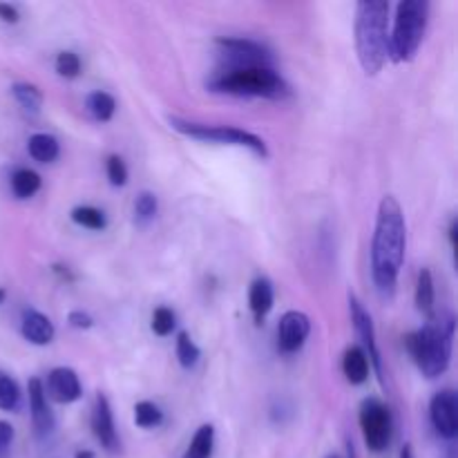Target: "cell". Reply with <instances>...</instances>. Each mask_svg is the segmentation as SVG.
Returning <instances> with one entry per match:
<instances>
[{"label": "cell", "mask_w": 458, "mask_h": 458, "mask_svg": "<svg viewBox=\"0 0 458 458\" xmlns=\"http://www.w3.org/2000/svg\"><path fill=\"white\" fill-rule=\"evenodd\" d=\"M70 217L76 226L88 228V231H103L107 226L106 213L101 208H94V206H76Z\"/></svg>", "instance_id": "cb8c5ba5"}, {"label": "cell", "mask_w": 458, "mask_h": 458, "mask_svg": "<svg viewBox=\"0 0 458 458\" xmlns=\"http://www.w3.org/2000/svg\"><path fill=\"white\" fill-rule=\"evenodd\" d=\"M349 311H352L353 329H356L358 338H360L362 344H365L367 358L371 360V365H374V369H376V374H378L380 383H383V358H380L378 343H376L374 320H371L369 311L362 307V302L353 293H349Z\"/></svg>", "instance_id": "30bf717a"}, {"label": "cell", "mask_w": 458, "mask_h": 458, "mask_svg": "<svg viewBox=\"0 0 458 458\" xmlns=\"http://www.w3.org/2000/svg\"><path fill=\"white\" fill-rule=\"evenodd\" d=\"M40 191V174L31 168H18L12 174V192L18 199H30Z\"/></svg>", "instance_id": "7402d4cb"}, {"label": "cell", "mask_w": 458, "mask_h": 458, "mask_svg": "<svg viewBox=\"0 0 458 458\" xmlns=\"http://www.w3.org/2000/svg\"><path fill=\"white\" fill-rule=\"evenodd\" d=\"M199 356H201L199 347L192 343V338L186 334V331H182V334L177 335V358L179 362H182V367L191 369V367H195L197 362H199Z\"/></svg>", "instance_id": "83f0119b"}, {"label": "cell", "mask_w": 458, "mask_h": 458, "mask_svg": "<svg viewBox=\"0 0 458 458\" xmlns=\"http://www.w3.org/2000/svg\"><path fill=\"white\" fill-rule=\"evenodd\" d=\"M452 343H454V318H429L423 329L414 331L405 338V347L414 358L420 374L428 378H438L447 371L452 360Z\"/></svg>", "instance_id": "277c9868"}, {"label": "cell", "mask_w": 458, "mask_h": 458, "mask_svg": "<svg viewBox=\"0 0 458 458\" xmlns=\"http://www.w3.org/2000/svg\"><path fill=\"white\" fill-rule=\"evenodd\" d=\"M329 458H340V456H335V454H334V456H329Z\"/></svg>", "instance_id": "f35d334b"}, {"label": "cell", "mask_w": 458, "mask_h": 458, "mask_svg": "<svg viewBox=\"0 0 458 458\" xmlns=\"http://www.w3.org/2000/svg\"><path fill=\"white\" fill-rule=\"evenodd\" d=\"M407 224L401 204L394 195H385L376 215L374 240H371V277L383 298L396 293L401 268L405 264Z\"/></svg>", "instance_id": "6da1fadb"}, {"label": "cell", "mask_w": 458, "mask_h": 458, "mask_svg": "<svg viewBox=\"0 0 458 458\" xmlns=\"http://www.w3.org/2000/svg\"><path fill=\"white\" fill-rule=\"evenodd\" d=\"M217 47L222 49L228 65H271V54L262 43L250 38H217Z\"/></svg>", "instance_id": "ba28073f"}, {"label": "cell", "mask_w": 458, "mask_h": 458, "mask_svg": "<svg viewBox=\"0 0 458 458\" xmlns=\"http://www.w3.org/2000/svg\"><path fill=\"white\" fill-rule=\"evenodd\" d=\"M134 423L141 429H155L164 423V411L150 401H141L134 405Z\"/></svg>", "instance_id": "d4e9b609"}, {"label": "cell", "mask_w": 458, "mask_h": 458, "mask_svg": "<svg viewBox=\"0 0 458 458\" xmlns=\"http://www.w3.org/2000/svg\"><path fill=\"white\" fill-rule=\"evenodd\" d=\"M21 405V387L9 374L0 371V410L16 411Z\"/></svg>", "instance_id": "484cf974"}, {"label": "cell", "mask_w": 458, "mask_h": 458, "mask_svg": "<svg viewBox=\"0 0 458 458\" xmlns=\"http://www.w3.org/2000/svg\"><path fill=\"white\" fill-rule=\"evenodd\" d=\"M273 302H276L273 284L267 277H258L249 289V307L250 311H253V316L258 318V320H262V318L268 316V311L273 309Z\"/></svg>", "instance_id": "e0dca14e"}, {"label": "cell", "mask_w": 458, "mask_h": 458, "mask_svg": "<svg viewBox=\"0 0 458 458\" xmlns=\"http://www.w3.org/2000/svg\"><path fill=\"white\" fill-rule=\"evenodd\" d=\"M311 334V320L302 311H286L277 327V347L282 353H298Z\"/></svg>", "instance_id": "8fae6325"}, {"label": "cell", "mask_w": 458, "mask_h": 458, "mask_svg": "<svg viewBox=\"0 0 458 458\" xmlns=\"http://www.w3.org/2000/svg\"><path fill=\"white\" fill-rule=\"evenodd\" d=\"M54 67H56L58 76H63V79H76V76L81 74L79 54L61 52L56 56V63H54Z\"/></svg>", "instance_id": "f546056e"}, {"label": "cell", "mask_w": 458, "mask_h": 458, "mask_svg": "<svg viewBox=\"0 0 458 458\" xmlns=\"http://www.w3.org/2000/svg\"><path fill=\"white\" fill-rule=\"evenodd\" d=\"M358 423H360L362 438L365 445L371 452H385L392 443L394 434V420L392 411L378 398H365L360 405V414H358Z\"/></svg>", "instance_id": "52a82bcc"}, {"label": "cell", "mask_w": 458, "mask_h": 458, "mask_svg": "<svg viewBox=\"0 0 458 458\" xmlns=\"http://www.w3.org/2000/svg\"><path fill=\"white\" fill-rule=\"evenodd\" d=\"M0 21L9 22V25H16V22L21 21V12H18L13 4L0 3Z\"/></svg>", "instance_id": "836d02e7"}, {"label": "cell", "mask_w": 458, "mask_h": 458, "mask_svg": "<svg viewBox=\"0 0 458 458\" xmlns=\"http://www.w3.org/2000/svg\"><path fill=\"white\" fill-rule=\"evenodd\" d=\"M174 327H177V316H174L173 309L168 307L155 309V313H152V331H155L157 335L165 338V335L173 334Z\"/></svg>", "instance_id": "f1b7e54d"}, {"label": "cell", "mask_w": 458, "mask_h": 458, "mask_svg": "<svg viewBox=\"0 0 458 458\" xmlns=\"http://www.w3.org/2000/svg\"><path fill=\"white\" fill-rule=\"evenodd\" d=\"M27 150H30V157L38 164H52V161L58 159V152H61V146H58L56 139L47 132H36L31 134L30 141H27Z\"/></svg>", "instance_id": "ac0fdd59"}, {"label": "cell", "mask_w": 458, "mask_h": 458, "mask_svg": "<svg viewBox=\"0 0 458 458\" xmlns=\"http://www.w3.org/2000/svg\"><path fill=\"white\" fill-rule=\"evenodd\" d=\"M85 107H88V112L92 114V119L106 123V121H110L112 116H114L116 101L112 94L97 89V92L88 94V98H85Z\"/></svg>", "instance_id": "603a6c76"}, {"label": "cell", "mask_w": 458, "mask_h": 458, "mask_svg": "<svg viewBox=\"0 0 458 458\" xmlns=\"http://www.w3.org/2000/svg\"><path fill=\"white\" fill-rule=\"evenodd\" d=\"M107 179H110L112 186L121 188L128 183V168H125V161L119 155L107 157Z\"/></svg>", "instance_id": "4dcf8cb0"}, {"label": "cell", "mask_w": 458, "mask_h": 458, "mask_svg": "<svg viewBox=\"0 0 458 458\" xmlns=\"http://www.w3.org/2000/svg\"><path fill=\"white\" fill-rule=\"evenodd\" d=\"M168 123L170 128L186 134V137L191 139H199V141H210V143H224V146H242V148H249L250 152H255V155L262 157V159H267L268 157V148L262 137L249 132V130L235 128V125H206V123H195V121L179 119V116H170Z\"/></svg>", "instance_id": "8992f818"}, {"label": "cell", "mask_w": 458, "mask_h": 458, "mask_svg": "<svg viewBox=\"0 0 458 458\" xmlns=\"http://www.w3.org/2000/svg\"><path fill=\"white\" fill-rule=\"evenodd\" d=\"M67 322H70L74 329H89V327L94 325L92 316H89V313H85V311H72L70 316H67Z\"/></svg>", "instance_id": "d6a6232c"}, {"label": "cell", "mask_w": 458, "mask_h": 458, "mask_svg": "<svg viewBox=\"0 0 458 458\" xmlns=\"http://www.w3.org/2000/svg\"><path fill=\"white\" fill-rule=\"evenodd\" d=\"M27 394H30V411H31V423H34L36 434L40 438L49 437L56 428V419L54 411L47 403V394H45V385L40 378H31L27 385Z\"/></svg>", "instance_id": "4fadbf2b"}, {"label": "cell", "mask_w": 458, "mask_h": 458, "mask_svg": "<svg viewBox=\"0 0 458 458\" xmlns=\"http://www.w3.org/2000/svg\"><path fill=\"white\" fill-rule=\"evenodd\" d=\"M92 432H94V438H97L98 445H101L103 450L112 452V454L121 450L119 434H116V428H114V414H112L110 401H107L106 394H98L97 401H94Z\"/></svg>", "instance_id": "7c38bea8"}, {"label": "cell", "mask_w": 458, "mask_h": 458, "mask_svg": "<svg viewBox=\"0 0 458 458\" xmlns=\"http://www.w3.org/2000/svg\"><path fill=\"white\" fill-rule=\"evenodd\" d=\"M74 458H97V456H94L92 452L85 450V452H76V456H74Z\"/></svg>", "instance_id": "8d00e7d4"}, {"label": "cell", "mask_w": 458, "mask_h": 458, "mask_svg": "<svg viewBox=\"0 0 458 458\" xmlns=\"http://www.w3.org/2000/svg\"><path fill=\"white\" fill-rule=\"evenodd\" d=\"M208 89L231 97H258L282 101L291 94L289 83L273 65H224L208 79Z\"/></svg>", "instance_id": "3957f363"}, {"label": "cell", "mask_w": 458, "mask_h": 458, "mask_svg": "<svg viewBox=\"0 0 458 458\" xmlns=\"http://www.w3.org/2000/svg\"><path fill=\"white\" fill-rule=\"evenodd\" d=\"M401 458H414V450H411V445H405V447H403Z\"/></svg>", "instance_id": "d590c367"}, {"label": "cell", "mask_w": 458, "mask_h": 458, "mask_svg": "<svg viewBox=\"0 0 458 458\" xmlns=\"http://www.w3.org/2000/svg\"><path fill=\"white\" fill-rule=\"evenodd\" d=\"M356 52L367 76H376L389 58V3L360 0L356 4Z\"/></svg>", "instance_id": "7a4b0ae2"}, {"label": "cell", "mask_w": 458, "mask_h": 458, "mask_svg": "<svg viewBox=\"0 0 458 458\" xmlns=\"http://www.w3.org/2000/svg\"><path fill=\"white\" fill-rule=\"evenodd\" d=\"M13 443V428L7 420H0V458H9Z\"/></svg>", "instance_id": "1f68e13d"}, {"label": "cell", "mask_w": 458, "mask_h": 458, "mask_svg": "<svg viewBox=\"0 0 458 458\" xmlns=\"http://www.w3.org/2000/svg\"><path fill=\"white\" fill-rule=\"evenodd\" d=\"M450 240H452V249H456V219L450 226Z\"/></svg>", "instance_id": "e575fe53"}, {"label": "cell", "mask_w": 458, "mask_h": 458, "mask_svg": "<svg viewBox=\"0 0 458 458\" xmlns=\"http://www.w3.org/2000/svg\"><path fill=\"white\" fill-rule=\"evenodd\" d=\"M429 420L437 434L445 441H454L458 437V401L452 389L434 394L429 403Z\"/></svg>", "instance_id": "9c48e42d"}, {"label": "cell", "mask_w": 458, "mask_h": 458, "mask_svg": "<svg viewBox=\"0 0 458 458\" xmlns=\"http://www.w3.org/2000/svg\"><path fill=\"white\" fill-rule=\"evenodd\" d=\"M215 450V428L210 423L201 425L195 432V437L188 443L186 452L182 458H210Z\"/></svg>", "instance_id": "d6986e66"}, {"label": "cell", "mask_w": 458, "mask_h": 458, "mask_svg": "<svg viewBox=\"0 0 458 458\" xmlns=\"http://www.w3.org/2000/svg\"><path fill=\"white\" fill-rule=\"evenodd\" d=\"M12 94L27 114L36 116L40 112V107H43V92L34 83H13Z\"/></svg>", "instance_id": "44dd1931"}, {"label": "cell", "mask_w": 458, "mask_h": 458, "mask_svg": "<svg viewBox=\"0 0 458 458\" xmlns=\"http://www.w3.org/2000/svg\"><path fill=\"white\" fill-rule=\"evenodd\" d=\"M429 21V3L425 0H403L396 7L394 30L389 34V58L396 63L414 61L425 38Z\"/></svg>", "instance_id": "5b68a950"}, {"label": "cell", "mask_w": 458, "mask_h": 458, "mask_svg": "<svg viewBox=\"0 0 458 458\" xmlns=\"http://www.w3.org/2000/svg\"><path fill=\"white\" fill-rule=\"evenodd\" d=\"M4 298H7V293H4V289H0V304L4 302Z\"/></svg>", "instance_id": "74e56055"}, {"label": "cell", "mask_w": 458, "mask_h": 458, "mask_svg": "<svg viewBox=\"0 0 458 458\" xmlns=\"http://www.w3.org/2000/svg\"><path fill=\"white\" fill-rule=\"evenodd\" d=\"M157 210H159V201H157L155 192H139V197L134 199V219L139 224H148L157 217Z\"/></svg>", "instance_id": "4316f807"}, {"label": "cell", "mask_w": 458, "mask_h": 458, "mask_svg": "<svg viewBox=\"0 0 458 458\" xmlns=\"http://www.w3.org/2000/svg\"><path fill=\"white\" fill-rule=\"evenodd\" d=\"M434 277L429 268H420L419 282H416V307L420 313H425L428 318H434Z\"/></svg>", "instance_id": "ffe728a7"}, {"label": "cell", "mask_w": 458, "mask_h": 458, "mask_svg": "<svg viewBox=\"0 0 458 458\" xmlns=\"http://www.w3.org/2000/svg\"><path fill=\"white\" fill-rule=\"evenodd\" d=\"M343 374L352 385H362L369 378V358L365 349L352 344L343 356Z\"/></svg>", "instance_id": "2e32d148"}, {"label": "cell", "mask_w": 458, "mask_h": 458, "mask_svg": "<svg viewBox=\"0 0 458 458\" xmlns=\"http://www.w3.org/2000/svg\"><path fill=\"white\" fill-rule=\"evenodd\" d=\"M21 334L27 343L36 344V347H45V344H49L54 340L56 329H54V322L45 313L30 309V311L22 313Z\"/></svg>", "instance_id": "9a60e30c"}, {"label": "cell", "mask_w": 458, "mask_h": 458, "mask_svg": "<svg viewBox=\"0 0 458 458\" xmlns=\"http://www.w3.org/2000/svg\"><path fill=\"white\" fill-rule=\"evenodd\" d=\"M45 394L54 403H58V405H70V403L79 401L83 389H81V380L74 369H70V367H56V369L49 371L47 392Z\"/></svg>", "instance_id": "5bb4252c"}]
</instances>
